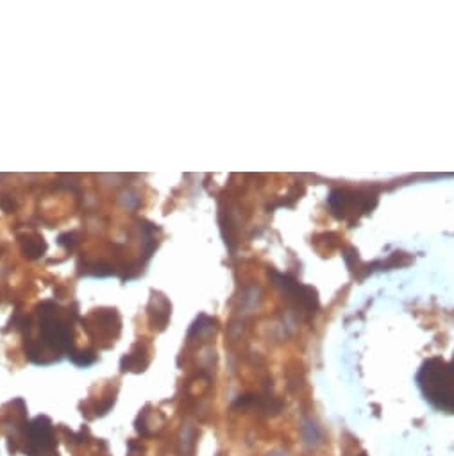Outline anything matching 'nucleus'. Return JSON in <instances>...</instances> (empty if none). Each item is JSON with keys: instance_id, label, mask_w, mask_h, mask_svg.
I'll use <instances>...</instances> for the list:
<instances>
[{"instance_id": "nucleus-1", "label": "nucleus", "mask_w": 454, "mask_h": 456, "mask_svg": "<svg viewBox=\"0 0 454 456\" xmlns=\"http://www.w3.org/2000/svg\"><path fill=\"white\" fill-rule=\"evenodd\" d=\"M422 394L434 408L454 413V363L429 360L418 372Z\"/></svg>"}, {"instance_id": "nucleus-2", "label": "nucleus", "mask_w": 454, "mask_h": 456, "mask_svg": "<svg viewBox=\"0 0 454 456\" xmlns=\"http://www.w3.org/2000/svg\"><path fill=\"white\" fill-rule=\"evenodd\" d=\"M40 312V331H41V340L47 347L58 351H70L72 347V340H70V328L66 326L65 321H61L56 312L54 304H43Z\"/></svg>"}, {"instance_id": "nucleus-3", "label": "nucleus", "mask_w": 454, "mask_h": 456, "mask_svg": "<svg viewBox=\"0 0 454 456\" xmlns=\"http://www.w3.org/2000/svg\"><path fill=\"white\" fill-rule=\"evenodd\" d=\"M70 358H72V362L75 363V365L79 367H88L91 365V363L97 362V356H95L91 351H81V353H70Z\"/></svg>"}, {"instance_id": "nucleus-4", "label": "nucleus", "mask_w": 454, "mask_h": 456, "mask_svg": "<svg viewBox=\"0 0 454 456\" xmlns=\"http://www.w3.org/2000/svg\"><path fill=\"white\" fill-rule=\"evenodd\" d=\"M25 252H27L29 258H38L40 254L45 252V242L41 238L29 240V242H27V247H25Z\"/></svg>"}]
</instances>
